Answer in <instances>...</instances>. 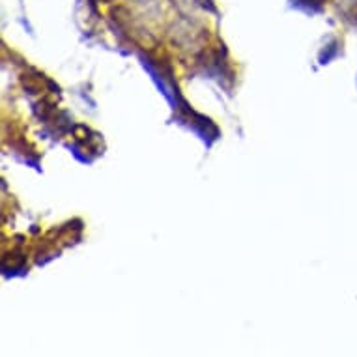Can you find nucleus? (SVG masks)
<instances>
[{"instance_id":"nucleus-1","label":"nucleus","mask_w":357,"mask_h":357,"mask_svg":"<svg viewBox=\"0 0 357 357\" xmlns=\"http://www.w3.org/2000/svg\"><path fill=\"white\" fill-rule=\"evenodd\" d=\"M339 10L348 23L357 26V0H339Z\"/></svg>"},{"instance_id":"nucleus-2","label":"nucleus","mask_w":357,"mask_h":357,"mask_svg":"<svg viewBox=\"0 0 357 357\" xmlns=\"http://www.w3.org/2000/svg\"><path fill=\"white\" fill-rule=\"evenodd\" d=\"M324 4H326V0H296V6L309 13L322 12Z\"/></svg>"}]
</instances>
